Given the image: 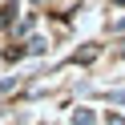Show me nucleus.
Wrapping results in <instances>:
<instances>
[{
    "instance_id": "f257e3e1",
    "label": "nucleus",
    "mask_w": 125,
    "mask_h": 125,
    "mask_svg": "<svg viewBox=\"0 0 125 125\" xmlns=\"http://www.w3.org/2000/svg\"><path fill=\"white\" fill-rule=\"evenodd\" d=\"M73 125H97L93 109H77V113H73Z\"/></svg>"
},
{
    "instance_id": "f03ea898",
    "label": "nucleus",
    "mask_w": 125,
    "mask_h": 125,
    "mask_svg": "<svg viewBox=\"0 0 125 125\" xmlns=\"http://www.w3.org/2000/svg\"><path fill=\"white\" fill-rule=\"evenodd\" d=\"M105 125H125V117H117V113H113V117H109Z\"/></svg>"
},
{
    "instance_id": "7ed1b4c3",
    "label": "nucleus",
    "mask_w": 125,
    "mask_h": 125,
    "mask_svg": "<svg viewBox=\"0 0 125 125\" xmlns=\"http://www.w3.org/2000/svg\"><path fill=\"white\" fill-rule=\"evenodd\" d=\"M121 57H125V49H121Z\"/></svg>"
}]
</instances>
